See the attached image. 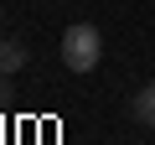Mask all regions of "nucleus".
Returning <instances> with one entry per match:
<instances>
[{
  "label": "nucleus",
  "instance_id": "obj_1",
  "mask_svg": "<svg viewBox=\"0 0 155 145\" xmlns=\"http://www.w3.org/2000/svg\"><path fill=\"white\" fill-rule=\"evenodd\" d=\"M104 62V31L93 21H72L62 31V67L67 72H93Z\"/></svg>",
  "mask_w": 155,
  "mask_h": 145
},
{
  "label": "nucleus",
  "instance_id": "obj_2",
  "mask_svg": "<svg viewBox=\"0 0 155 145\" xmlns=\"http://www.w3.org/2000/svg\"><path fill=\"white\" fill-rule=\"evenodd\" d=\"M31 62V47L21 36H0V78H11V72H21Z\"/></svg>",
  "mask_w": 155,
  "mask_h": 145
},
{
  "label": "nucleus",
  "instance_id": "obj_3",
  "mask_svg": "<svg viewBox=\"0 0 155 145\" xmlns=\"http://www.w3.org/2000/svg\"><path fill=\"white\" fill-rule=\"evenodd\" d=\"M129 114H134L140 124H150V130H155V83H145V88L134 93V104H129Z\"/></svg>",
  "mask_w": 155,
  "mask_h": 145
},
{
  "label": "nucleus",
  "instance_id": "obj_4",
  "mask_svg": "<svg viewBox=\"0 0 155 145\" xmlns=\"http://www.w3.org/2000/svg\"><path fill=\"white\" fill-rule=\"evenodd\" d=\"M0 21H5V5H0Z\"/></svg>",
  "mask_w": 155,
  "mask_h": 145
}]
</instances>
